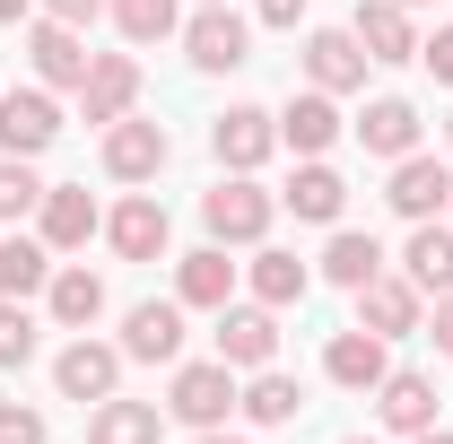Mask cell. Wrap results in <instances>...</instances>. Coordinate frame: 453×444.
I'll list each match as a JSON object with an SVG mask.
<instances>
[{
    "label": "cell",
    "instance_id": "484cf974",
    "mask_svg": "<svg viewBox=\"0 0 453 444\" xmlns=\"http://www.w3.org/2000/svg\"><path fill=\"white\" fill-rule=\"evenodd\" d=\"M401 279H410L418 296H445V287H453V226L445 218H418V226H410V244H401Z\"/></svg>",
    "mask_w": 453,
    "mask_h": 444
},
{
    "label": "cell",
    "instance_id": "e575fe53",
    "mask_svg": "<svg viewBox=\"0 0 453 444\" xmlns=\"http://www.w3.org/2000/svg\"><path fill=\"white\" fill-rule=\"evenodd\" d=\"M418 61H427V79H436V88H453V27L418 35Z\"/></svg>",
    "mask_w": 453,
    "mask_h": 444
},
{
    "label": "cell",
    "instance_id": "74e56055",
    "mask_svg": "<svg viewBox=\"0 0 453 444\" xmlns=\"http://www.w3.org/2000/svg\"><path fill=\"white\" fill-rule=\"evenodd\" d=\"M305 9H314V0H253V18H262V27H296Z\"/></svg>",
    "mask_w": 453,
    "mask_h": 444
},
{
    "label": "cell",
    "instance_id": "9c48e42d",
    "mask_svg": "<svg viewBox=\"0 0 453 444\" xmlns=\"http://www.w3.org/2000/svg\"><path fill=\"white\" fill-rule=\"evenodd\" d=\"M296 61H305V88H323V96H357L366 88V44L349 35V27H314L305 44H296Z\"/></svg>",
    "mask_w": 453,
    "mask_h": 444
},
{
    "label": "cell",
    "instance_id": "ffe728a7",
    "mask_svg": "<svg viewBox=\"0 0 453 444\" xmlns=\"http://www.w3.org/2000/svg\"><path fill=\"white\" fill-rule=\"evenodd\" d=\"M393 375V340H375V332H332V348H323V384H340V392H375Z\"/></svg>",
    "mask_w": 453,
    "mask_h": 444
},
{
    "label": "cell",
    "instance_id": "ba28073f",
    "mask_svg": "<svg viewBox=\"0 0 453 444\" xmlns=\"http://www.w3.org/2000/svg\"><path fill=\"white\" fill-rule=\"evenodd\" d=\"M105 244L122 253V262H166V244H174L166 201H157V192H122V201L105 210Z\"/></svg>",
    "mask_w": 453,
    "mask_h": 444
},
{
    "label": "cell",
    "instance_id": "52a82bcc",
    "mask_svg": "<svg viewBox=\"0 0 453 444\" xmlns=\"http://www.w3.org/2000/svg\"><path fill=\"white\" fill-rule=\"evenodd\" d=\"M27 61H35V88H70V96H79V88H88V35H79V27H61V18H44V9H35V18H27Z\"/></svg>",
    "mask_w": 453,
    "mask_h": 444
},
{
    "label": "cell",
    "instance_id": "7c38bea8",
    "mask_svg": "<svg viewBox=\"0 0 453 444\" xmlns=\"http://www.w3.org/2000/svg\"><path fill=\"white\" fill-rule=\"evenodd\" d=\"M219 357L226 366H235V375H253V366H280V314H271V305H253V296H244V305H219Z\"/></svg>",
    "mask_w": 453,
    "mask_h": 444
},
{
    "label": "cell",
    "instance_id": "f6af8a7d",
    "mask_svg": "<svg viewBox=\"0 0 453 444\" xmlns=\"http://www.w3.org/2000/svg\"><path fill=\"white\" fill-rule=\"evenodd\" d=\"M445 226H453V210H445Z\"/></svg>",
    "mask_w": 453,
    "mask_h": 444
},
{
    "label": "cell",
    "instance_id": "9a60e30c",
    "mask_svg": "<svg viewBox=\"0 0 453 444\" xmlns=\"http://www.w3.org/2000/svg\"><path fill=\"white\" fill-rule=\"evenodd\" d=\"M35 235H44L53 253H88V235H105V210L88 201V183H44V201H35Z\"/></svg>",
    "mask_w": 453,
    "mask_h": 444
},
{
    "label": "cell",
    "instance_id": "5bb4252c",
    "mask_svg": "<svg viewBox=\"0 0 453 444\" xmlns=\"http://www.w3.org/2000/svg\"><path fill=\"white\" fill-rule=\"evenodd\" d=\"M122 357L131 366H174L183 357V296H140L122 314Z\"/></svg>",
    "mask_w": 453,
    "mask_h": 444
},
{
    "label": "cell",
    "instance_id": "60d3db41",
    "mask_svg": "<svg viewBox=\"0 0 453 444\" xmlns=\"http://www.w3.org/2000/svg\"><path fill=\"white\" fill-rule=\"evenodd\" d=\"M18 18H35V0H0V27H18Z\"/></svg>",
    "mask_w": 453,
    "mask_h": 444
},
{
    "label": "cell",
    "instance_id": "d6a6232c",
    "mask_svg": "<svg viewBox=\"0 0 453 444\" xmlns=\"http://www.w3.org/2000/svg\"><path fill=\"white\" fill-rule=\"evenodd\" d=\"M35 201H44V174H35V157H0V226L35 218Z\"/></svg>",
    "mask_w": 453,
    "mask_h": 444
},
{
    "label": "cell",
    "instance_id": "8992f818",
    "mask_svg": "<svg viewBox=\"0 0 453 444\" xmlns=\"http://www.w3.org/2000/svg\"><path fill=\"white\" fill-rule=\"evenodd\" d=\"M105 174L113 183H157L174 157V140H166V122H149V113H122V122H105Z\"/></svg>",
    "mask_w": 453,
    "mask_h": 444
},
{
    "label": "cell",
    "instance_id": "f546056e",
    "mask_svg": "<svg viewBox=\"0 0 453 444\" xmlns=\"http://www.w3.org/2000/svg\"><path fill=\"white\" fill-rule=\"evenodd\" d=\"M157 427H166V401H96L88 410V444H157Z\"/></svg>",
    "mask_w": 453,
    "mask_h": 444
},
{
    "label": "cell",
    "instance_id": "7bdbcfd3",
    "mask_svg": "<svg viewBox=\"0 0 453 444\" xmlns=\"http://www.w3.org/2000/svg\"><path fill=\"white\" fill-rule=\"evenodd\" d=\"M445 149H453V113H445Z\"/></svg>",
    "mask_w": 453,
    "mask_h": 444
},
{
    "label": "cell",
    "instance_id": "b9f144b4",
    "mask_svg": "<svg viewBox=\"0 0 453 444\" xmlns=\"http://www.w3.org/2000/svg\"><path fill=\"white\" fill-rule=\"evenodd\" d=\"M340 444H375V436H340Z\"/></svg>",
    "mask_w": 453,
    "mask_h": 444
},
{
    "label": "cell",
    "instance_id": "f1b7e54d",
    "mask_svg": "<svg viewBox=\"0 0 453 444\" xmlns=\"http://www.w3.org/2000/svg\"><path fill=\"white\" fill-rule=\"evenodd\" d=\"M235 410H244V427H288V418L305 410V384H296V375H280V366H253V375H244V392H235Z\"/></svg>",
    "mask_w": 453,
    "mask_h": 444
},
{
    "label": "cell",
    "instance_id": "4fadbf2b",
    "mask_svg": "<svg viewBox=\"0 0 453 444\" xmlns=\"http://www.w3.org/2000/svg\"><path fill=\"white\" fill-rule=\"evenodd\" d=\"M235 287H244V262H226V244L174 253V296H183V314H219V305H235Z\"/></svg>",
    "mask_w": 453,
    "mask_h": 444
},
{
    "label": "cell",
    "instance_id": "d4e9b609",
    "mask_svg": "<svg viewBox=\"0 0 453 444\" xmlns=\"http://www.w3.org/2000/svg\"><path fill=\"white\" fill-rule=\"evenodd\" d=\"M280 210H296L305 226H340V210H349V183H340L323 157H296V174L280 183Z\"/></svg>",
    "mask_w": 453,
    "mask_h": 444
},
{
    "label": "cell",
    "instance_id": "ab89813d",
    "mask_svg": "<svg viewBox=\"0 0 453 444\" xmlns=\"http://www.w3.org/2000/svg\"><path fill=\"white\" fill-rule=\"evenodd\" d=\"M192 444H253V436H235V427H201Z\"/></svg>",
    "mask_w": 453,
    "mask_h": 444
},
{
    "label": "cell",
    "instance_id": "4316f807",
    "mask_svg": "<svg viewBox=\"0 0 453 444\" xmlns=\"http://www.w3.org/2000/svg\"><path fill=\"white\" fill-rule=\"evenodd\" d=\"M53 244L44 235H18V226H0V296H18V305H35L44 296V279H53Z\"/></svg>",
    "mask_w": 453,
    "mask_h": 444
},
{
    "label": "cell",
    "instance_id": "cb8c5ba5",
    "mask_svg": "<svg viewBox=\"0 0 453 444\" xmlns=\"http://www.w3.org/2000/svg\"><path fill=\"white\" fill-rule=\"evenodd\" d=\"M349 131H357V149H366V157H384V166H393V157H410V149H418V131H427V122H418V105H410V96H375Z\"/></svg>",
    "mask_w": 453,
    "mask_h": 444
},
{
    "label": "cell",
    "instance_id": "5b68a950",
    "mask_svg": "<svg viewBox=\"0 0 453 444\" xmlns=\"http://www.w3.org/2000/svg\"><path fill=\"white\" fill-rule=\"evenodd\" d=\"M271 149H280V113H271V105H226L219 122H210V157H219V174H262Z\"/></svg>",
    "mask_w": 453,
    "mask_h": 444
},
{
    "label": "cell",
    "instance_id": "ee69618b",
    "mask_svg": "<svg viewBox=\"0 0 453 444\" xmlns=\"http://www.w3.org/2000/svg\"><path fill=\"white\" fill-rule=\"evenodd\" d=\"M401 9H427V0H401Z\"/></svg>",
    "mask_w": 453,
    "mask_h": 444
},
{
    "label": "cell",
    "instance_id": "3957f363",
    "mask_svg": "<svg viewBox=\"0 0 453 444\" xmlns=\"http://www.w3.org/2000/svg\"><path fill=\"white\" fill-rule=\"evenodd\" d=\"M183 61L210 70V79L244 70V61H253V18H244L235 0H201V9L183 18Z\"/></svg>",
    "mask_w": 453,
    "mask_h": 444
},
{
    "label": "cell",
    "instance_id": "ac0fdd59",
    "mask_svg": "<svg viewBox=\"0 0 453 444\" xmlns=\"http://www.w3.org/2000/svg\"><path fill=\"white\" fill-rule=\"evenodd\" d=\"M122 113H140V61L131 53H96L88 61V88H79V122H122Z\"/></svg>",
    "mask_w": 453,
    "mask_h": 444
},
{
    "label": "cell",
    "instance_id": "8fae6325",
    "mask_svg": "<svg viewBox=\"0 0 453 444\" xmlns=\"http://www.w3.org/2000/svg\"><path fill=\"white\" fill-rule=\"evenodd\" d=\"M61 140L53 88H0V157H44Z\"/></svg>",
    "mask_w": 453,
    "mask_h": 444
},
{
    "label": "cell",
    "instance_id": "7402d4cb",
    "mask_svg": "<svg viewBox=\"0 0 453 444\" xmlns=\"http://www.w3.org/2000/svg\"><path fill=\"white\" fill-rule=\"evenodd\" d=\"M244 287H253V305L288 314V305H305V296H314V262H296V253H280V244H253Z\"/></svg>",
    "mask_w": 453,
    "mask_h": 444
},
{
    "label": "cell",
    "instance_id": "277c9868",
    "mask_svg": "<svg viewBox=\"0 0 453 444\" xmlns=\"http://www.w3.org/2000/svg\"><path fill=\"white\" fill-rule=\"evenodd\" d=\"M122 340H96V332H70V348L53 357V392L61 401H79V410H96V401H113L122 392Z\"/></svg>",
    "mask_w": 453,
    "mask_h": 444
},
{
    "label": "cell",
    "instance_id": "6da1fadb",
    "mask_svg": "<svg viewBox=\"0 0 453 444\" xmlns=\"http://www.w3.org/2000/svg\"><path fill=\"white\" fill-rule=\"evenodd\" d=\"M271 218H280V192H262L253 174H219L201 192V226H210V244H226V253L271 244Z\"/></svg>",
    "mask_w": 453,
    "mask_h": 444
},
{
    "label": "cell",
    "instance_id": "30bf717a",
    "mask_svg": "<svg viewBox=\"0 0 453 444\" xmlns=\"http://www.w3.org/2000/svg\"><path fill=\"white\" fill-rule=\"evenodd\" d=\"M384 201H393V218H445L453 210V166L445 157H427V149H410V157H393V183H384Z\"/></svg>",
    "mask_w": 453,
    "mask_h": 444
},
{
    "label": "cell",
    "instance_id": "836d02e7",
    "mask_svg": "<svg viewBox=\"0 0 453 444\" xmlns=\"http://www.w3.org/2000/svg\"><path fill=\"white\" fill-rule=\"evenodd\" d=\"M0 444H53V418L35 401H0Z\"/></svg>",
    "mask_w": 453,
    "mask_h": 444
},
{
    "label": "cell",
    "instance_id": "83f0119b",
    "mask_svg": "<svg viewBox=\"0 0 453 444\" xmlns=\"http://www.w3.org/2000/svg\"><path fill=\"white\" fill-rule=\"evenodd\" d=\"M393 262H384V244L375 235H357V226H332V244H323V262H314V279H332V287H366V279H384Z\"/></svg>",
    "mask_w": 453,
    "mask_h": 444
},
{
    "label": "cell",
    "instance_id": "4dcf8cb0",
    "mask_svg": "<svg viewBox=\"0 0 453 444\" xmlns=\"http://www.w3.org/2000/svg\"><path fill=\"white\" fill-rule=\"evenodd\" d=\"M105 18L122 27V44H166V35H183V0H105Z\"/></svg>",
    "mask_w": 453,
    "mask_h": 444
},
{
    "label": "cell",
    "instance_id": "8d00e7d4",
    "mask_svg": "<svg viewBox=\"0 0 453 444\" xmlns=\"http://www.w3.org/2000/svg\"><path fill=\"white\" fill-rule=\"evenodd\" d=\"M427 305H436V314H427L418 332L436 340V357H453V287H445V296H427Z\"/></svg>",
    "mask_w": 453,
    "mask_h": 444
},
{
    "label": "cell",
    "instance_id": "603a6c76",
    "mask_svg": "<svg viewBox=\"0 0 453 444\" xmlns=\"http://www.w3.org/2000/svg\"><path fill=\"white\" fill-rule=\"evenodd\" d=\"M366 401H375V418H384L393 436H418V427H436V375H418V366H393V375L366 392Z\"/></svg>",
    "mask_w": 453,
    "mask_h": 444
},
{
    "label": "cell",
    "instance_id": "2e32d148",
    "mask_svg": "<svg viewBox=\"0 0 453 444\" xmlns=\"http://www.w3.org/2000/svg\"><path fill=\"white\" fill-rule=\"evenodd\" d=\"M44 323L53 332H96L105 323V279L88 271V262H53V279H44Z\"/></svg>",
    "mask_w": 453,
    "mask_h": 444
},
{
    "label": "cell",
    "instance_id": "1f68e13d",
    "mask_svg": "<svg viewBox=\"0 0 453 444\" xmlns=\"http://www.w3.org/2000/svg\"><path fill=\"white\" fill-rule=\"evenodd\" d=\"M35 348H44V323H35V305H18V296H0V375H18V366H35Z\"/></svg>",
    "mask_w": 453,
    "mask_h": 444
},
{
    "label": "cell",
    "instance_id": "44dd1931",
    "mask_svg": "<svg viewBox=\"0 0 453 444\" xmlns=\"http://www.w3.org/2000/svg\"><path fill=\"white\" fill-rule=\"evenodd\" d=\"M340 131H349L340 122V96H323V88H296L280 105V149H296V157H332Z\"/></svg>",
    "mask_w": 453,
    "mask_h": 444
},
{
    "label": "cell",
    "instance_id": "f35d334b",
    "mask_svg": "<svg viewBox=\"0 0 453 444\" xmlns=\"http://www.w3.org/2000/svg\"><path fill=\"white\" fill-rule=\"evenodd\" d=\"M401 444H453V427L436 418V427H418V436H401Z\"/></svg>",
    "mask_w": 453,
    "mask_h": 444
},
{
    "label": "cell",
    "instance_id": "d6986e66",
    "mask_svg": "<svg viewBox=\"0 0 453 444\" xmlns=\"http://www.w3.org/2000/svg\"><path fill=\"white\" fill-rule=\"evenodd\" d=\"M349 35L366 44V61H375V70H401V61H418V27H410V9H401V0H357Z\"/></svg>",
    "mask_w": 453,
    "mask_h": 444
},
{
    "label": "cell",
    "instance_id": "d590c367",
    "mask_svg": "<svg viewBox=\"0 0 453 444\" xmlns=\"http://www.w3.org/2000/svg\"><path fill=\"white\" fill-rule=\"evenodd\" d=\"M35 9H44V18H61V27H79V35L105 18V0H35Z\"/></svg>",
    "mask_w": 453,
    "mask_h": 444
},
{
    "label": "cell",
    "instance_id": "7a4b0ae2",
    "mask_svg": "<svg viewBox=\"0 0 453 444\" xmlns=\"http://www.w3.org/2000/svg\"><path fill=\"white\" fill-rule=\"evenodd\" d=\"M235 392H244V375L226 366V357H174V384H166V418L174 427H226L235 418Z\"/></svg>",
    "mask_w": 453,
    "mask_h": 444
},
{
    "label": "cell",
    "instance_id": "e0dca14e",
    "mask_svg": "<svg viewBox=\"0 0 453 444\" xmlns=\"http://www.w3.org/2000/svg\"><path fill=\"white\" fill-rule=\"evenodd\" d=\"M418 323H427V296H418L401 271H384V279H366V287H357V332H375V340H410Z\"/></svg>",
    "mask_w": 453,
    "mask_h": 444
}]
</instances>
